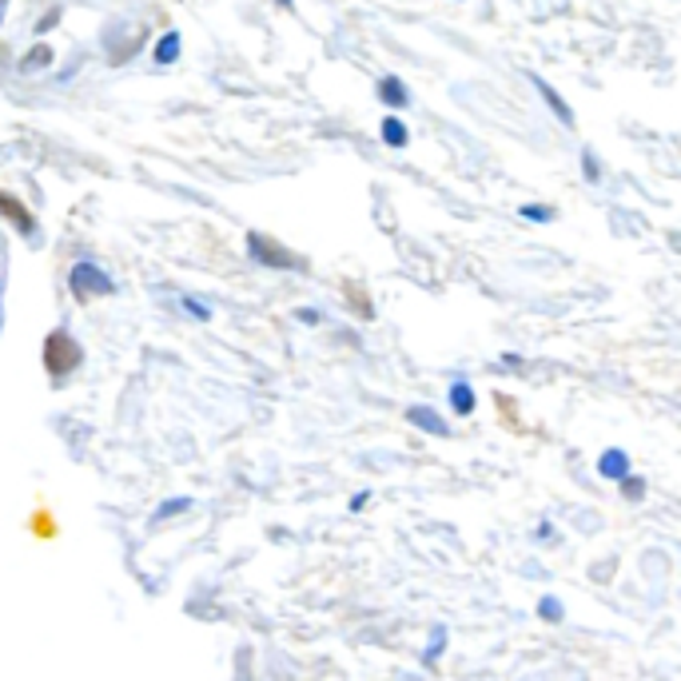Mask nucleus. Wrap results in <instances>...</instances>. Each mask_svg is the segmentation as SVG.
<instances>
[{"mask_svg":"<svg viewBox=\"0 0 681 681\" xmlns=\"http://www.w3.org/2000/svg\"><path fill=\"white\" fill-rule=\"evenodd\" d=\"M443 650H447V626H435V630H430L427 650H423V665H435Z\"/></svg>","mask_w":681,"mask_h":681,"instance_id":"nucleus-12","label":"nucleus"},{"mask_svg":"<svg viewBox=\"0 0 681 681\" xmlns=\"http://www.w3.org/2000/svg\"><path fill=\"white\" fill-rule=\"evenodd\" d=\"M582 175L590 180V184H598V180H602V164H598L594 152H582Z\"/></svg>","mask_w":681,"mask_h":681,"instance_id":"nucleus-18","label":"nucleus"},{"mask_svg":"<svg viewBox=\"0 0 681 681\" xmlns=\"http://www.w3.org/2000/svg\"><path fill=\"white\" fill-rule=\"evenodd\" d=\"M530 80H535V88H538V96H542V100H546V104H550V112H555V116H558V120H562V124H566V128H575V112H570V104H566V100H562V96H558L555 88L546 84V80H542V77H530Z\"/></svg>","mask_w":681,"mask_h":681,"instance_id":"nucleus-8","label":"nucleus"},{"mask_svg":"<svg viewBox=\"0 0 681 681\" xmlns=\"http://www.w3.org/2000/svg\"><path fill=\"white\" fill-rule=\"evenodd\" d=\"M447 399H450V410H455L458 419H467V415H475V407H478V399H475V387H470V383L463 379V375H458V379L450 383Z\"/></svg>","mask_w":681,"mask_h":681,"instance_id":"nucleus-7","label":"nucleus"},{"mask_svg":"<svg viewBox=\"0 0 681 681\" xmlns=\"http://www.w3.org/2000/svg\"><path fill=\"white\" fill-rule=\"evenodd\" d=\"M69 292L77 295L80 303H88V299H96V295H112L116 292V283H112V275H108L104 267H96L92 260H80L69 272Z\"/></svg>","mask_w":681,"mask_h":681,"instance_id":"nucleus-2","label":"nucleus"},{"mask_svg":"<svg viewBox=\"0 0 681 681\" xmlns=\"http://www.w3.org/2000/svg\"><path fill=\"white\" fill-rule=\"evenodd\" d=\"M379 136H383V144H387V148H395V152H399V148H407V144H410V128L403 124L399 116H383V124H379Z\"/></svg>","mask_w":681,"mask_h":681,"instance_id":"nucleus-10","label":"nucleus"},{"mask_svg":"<svg viewBox=\"0 0 681 681\" xmlns=\"http://www.w3.org/2000/svg\"><path fill=\"white\" fill-rule=\"evenodd\" d=\"M192 507V498H167L164 507L152 515V522H164V518H175V515H184V510Z\"/></svg>","mask_w":681,"mask_h":681,"instance_id":"nucleus-14","label":"nucleus"},{"mask_svg":"<svg viewBox=\"0 0 681 681\" xmlns=\"http://www.w3.org/2000/svg\"><path fill=\"white\" fill-rule=\"evenodd\" d=\"M538 542H555V526H550V522L538 526Z\"/></svg>","mask_w":681,"mask_h":681,"instance_id":"nucleus-21","label":"nucleus"},{"mask_svg":"<svg viewBox=\"0 0 681 681\" xmlns=\"http://www.w3.org/2000/svg\"><path fill=\"white\" fill-rule=\"evenodd\" d=\"M367 502H370V490H359V495L350 498V510H367Z\"/></svg>","mask_w":681,"mask_h":681,"instance_id":"nucleus-20","label":"nucleus"},{"mask_svg":"<svg viewBox=\"0 0 681 681\" xmlns=\"http://www.w3.org/2000/svg\"><path fill=\"white\" fill-rule=\"evenodd\" d=\"M407 423L410 427H419V430H427V435H438V438H447L450 435V427H447V419H443V415H438L435 407H410L407 410Z\"/></svg>","mask_w":681,"mask_h":681,"instance_id":"nucleus-5","label":"nucleus"},{"mask_svg":"<svg viewBox=\"0 0 681 681\" xmlns=\"http://www.w3.org/2000/svg\"><path fill=\"white\" fill-rule=\"evenodd\" d=\"M0 207H4V215H9L12 227H17L20 235H37V215L20 204L17 195H0Z\"/></svg>","mask_w":681,"mask_h":681,"instance_id":"nucleus-6","label":"nucleus"},{"mask_svg":"<svg viewBox=\"0 0 681 681\" xmlns=\"http://www.w3.org/2000/svg\"><path fill=\"white\" fill-rule=\"evenodd\" d=\"M598 475H602V478H610V482H622L626 475H633V467H630V455H626L622 447H610V450H602V458H598Z\"/></svg>","mask_w":681,"mask_h":681,"instance_id":"nucleus-4","label":"nucleus"},{"mask_svg":"<svg viewBox=\"0 0 681 681\" xmlns=\"http://www.w3.org/2000/svg\"><path fill=\"white\" fill-rule=\"evenodd\" d=\"M646 495V482L638 475H626L622 478V498H630V502H638V498Z\"/></svg>","mask_w":681,"mask_h":681,"instance_id":"nucleus-17","label":"nucleus"},{"mask_svg":"<svg viewBox=\"0 0 681 681\" xmlns=\"http://www.w3.org/2000/svg\"><path fill=\"white\" fill-rule=\"evenodd\" d=\"M247 252H252V260L267 263V267H299L303 260H295L287 247L272 244L267 235H247Z\"/></svg>","mask_w":681,"mask_h":681,"instance_id":"nucleus-3","label":"nucleus"},{"mask_svg":"<svg viewBox=\"0 0 681 681\" xmlns=\"http://www.w3.org/2000/svg\"><path fill=\"white\" fill-rule=\"evenodd\" d=\"M80 363H84V350L69 332H52L44 339V370L52 375V383H64L72 370H80Z\"/></svg>","mask_w":681,"mask_h":681,"instance_id":"nucleus-1","label":"nucleus"},{"mask_svg":"<svg viewBox=\"0 0 681 681\" xmlns=\"http://www.w3.org/2000/svg\"><path fill=\"white\" fill-rule=\"evenodd\" d=\"M180 52H184V37H180V32H164V37L156 40V49H152V60H156V64H175V60H180Z\"/></svg>","mask_w":681,"mask_h":681,"instance_id":"nucleus-9","label":"nucleus"},{"mask_svg":"<svg viewBox=\"0 0 681 681\" xmlns=\"http://www.w3.org/2000/svg\"><path fill=\"white\" fill-rule=\"evenodd\" d=\"M180 307H184V312L192 315V319H200V323H207V319H212V307H204V303H200V299H192V295H184V299H180Z\"/></svg>","mask_w":681,"mask_h":681,"instance_id":"nucleus-16","label":"nucleus"},{"mask_svg":"<svg viewBox=\"0 0 681 681\" xmlns=\"http://www.w3.org/2000/svg\"><path fill=\"white\" fill-rule=\"evenodd\" d=\"M379 100L387 108H407L410 104V92H407V84H403L399 77H383L379 80Z\"/></svg>","mask_w":681,"mask_h":681,"instance_id":"nucleus-11","label":"nucleus"},{"mask_svg":"<svg viewBox=\"0 0 681 681\" xmlns=\"http://www.w3.org/2000/svg\"><path fill=\"white\" fill-rule=\"evenodd\" d=\"M518 215H522V220H530V224H550V220H555V207L522 204V207H518Z\"/></svg>","mask_w":681,"mask_h":681,"instance_id":"nucleus-15","label":"nucleus"},{"mask_svg":"<svg viewBox=\"0 0 681 681\" xmlns=\"http://www.w3.org/2000/svg\"><path fill=\"white\" fill-rule=\"evenodd\" d=\"M538 618H542V622H550V626H558L566 618L562 602H558V598H542V602H538Z\"/></svg>","mask_w":681,"mask_h":681,"instance_id":"nucleus-13","label":"nucleus"},{"mask_svg":"<svg viewBox=\"0 0 681 681\" xmlns=\"http://www.w3.org/2000/svg\"><path fill=\"white\" fill-rule=\"evenodd\" d=\"M49 60H52L49 49H37V52H29V57H24V69H44Z\"/></svg>","mask_w":681,"mask_h":681,"instance_id":"nucleus-19","label":"nucleus"}]
</instances>
